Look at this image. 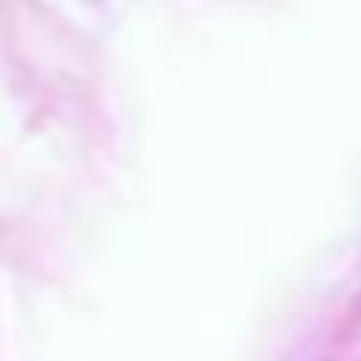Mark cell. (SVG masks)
<instances>
[]
</instances>
